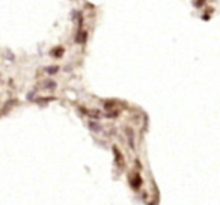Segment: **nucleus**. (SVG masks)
I'll use <instances>...</instances> for the list:
<instances>
[{
    "mask_svg": "<svg viewBox=\"0 0 220 205\" xmlns=\"http://www.w3.org/2000/svg\"><path fill=\"white\" fill-rule=\"evenodd\" d=\"M89 128L92 131H95V133H100L101 131V125L97 124V122H93V121H89Z\"/></svg>",
    "mask_w": 220,
    "mask_h": 205,
    "instance_id": "nucleus-3",
    "label": "nucleus"
},
{
    "mask_svg": "<svg viewBox=\"0 0 220 205\" xmlns=\"http://www.w3.org/2000/svg\"><path fill=\"white\" fill-rule=\"evenodd\" d=\"M85 41H86V32H78V33H77V39H75V42L82 44V42H85Z\"/></svg>",
    "mask_w": 220,
    "mask_h": 205,
    "instance_id": "nucleus-4",
    "label": "nucleus"
},
{
    "mask_svg": "<svg viewBox=\"0 0 220 205\" xmlns=\"http://www.w3.org/2000/svg\"><path fill=\"white\" fill-rule=\"evenodd\" d=\"M203 3H205V0H195V3H193V5H195L196 8H202V6H203Z\"/></svg>",
    "mask_w": 220,
    "mask_h": 205,
    "instance_id": "nucleus-8",
    "label": "nucleus"
},
{
    "mask_svg": "<svg viewBox=\"0 0 220 205\" xmlns=\"http://www.w3.org/2000/svg\"><path fill=\"white\" fill-rule=\"evenodd\" d=\"M113 154H115V157H116V158H115V160H116V163H118V165H121V166H124L122 154H121V152L118 151V148H116V146H113Z\"/></svg>",
    "mask_w": 220,
    "mask_h": 205,
    "instance_id": "nucleus-2",
    "label": "nucleus"
},
{
    "mask_svg": "<svg viewBox=\"0 0 220 205\" xmlns=\"http://www.w3.org/2000/svg\"><path fill=\"white\" fill-rule=\"evenodd\" d=\"M130 181H131V183H130L131 187H133V188H136V190H137V188L140 187V184H142V178H140V175H139V173H134V178H133V180H130Z\"/></svg>",
    "mask_w": 220,
    "mask_h": 205,
    "instance_id": "nucleus-1",
    "label": "nucleus"
},
{
    "mask_svg": "<svg viewBox=\"0 0 220 205\" xmlns=\"http://www.w3.org/2000/svg\"><path fill=\"white\" fill-rule=\"evenodd\" d=\"M57 71H59V66H47V68H45V73H47V74H50V75L56 74Z\"/></svg>",
    "mask_w": 220,
    "mask_h": 205,
    "instance_id": "nucleus-5",
    "label": "nucleus"
},
{
    "mask_svg": "<svg viewBox=\"0 0 220 205\" xmlns=\"http://www.w3.org/2000/svg\"><path fill=\"white\" fill-rule=\"evenodd\" d=\"M56 86H57V85H56V82H53V80L45 82V88H47V89H55Z\"/></svg>",
    "mask_w": 220,
    "mask_h": 205,
    "instance_id": "nucleus-7",
    "label": "nucleus"
},
{
    "mask_svg": "<svg viewBox=\"0 0 220 205\" xmlns=\"http://www.w3.org/2000/svg\"><path fill=\"white\" fill-rule=\"evenodd\" d=\"M53 50H55V51H51V55H53L55 57H60L62 55H63V48H62V47H59V48L56 47V48H53Z\"/></svg>",
    "mask_w": 220,
    "mask_h": 205,
    "instance_id": "nucleus-6",
    "label": "nucleus"
}]
</instances>
